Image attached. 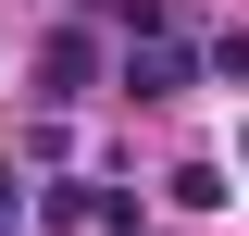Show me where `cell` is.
Segmentation results:
<instances>
[{
  "label": "cell",
  "instance_id": "6da1fadb",
  "mask_svg": "<svg viewBox=\"0 0 249 236\" xmlns=\"http://www.w3.org/2000/svg\"><path fill=\"white\" fill-rule=\"evenodd\" d=\"M112 87H124V100H187V87H199V50L162 37V25H137V37H124V62H112Z\"/></svg>",
  "mask_w": 249,
  "mask_h": 236
},
{
  "label": "cell",
  "instance_id": "7a4b0ae2",
  "mask_svg": "<svg viewBox=\"0 0 249 236\" xmlns=\"http://www.w3.org/2000/svg\"><path fill=\"white\" fill-rule=\"evenodd\" d=\"M100 87V37L88 25H50L37 37V112H62V100H88Z\"/></svg>",
  "mask_w": 249,
  "mask_h": 236
},
{
  "label": "cell",
  "instance_id": "3957f363",
  "mask_svg": "<svg viewBox=\"0 0 249 236\" xmlns=\"http://www.w3.org/2000/svg\"><path fill=\"white\" fill-rule=\"evenodd\" d=\"M162 186H175V211H224V199H237V186H224V162H175Z\"/></svg>",
  "mask_w": 249,
  "mask_h": 236
},
{
  "label": "cell",
  "instance_id": "277c9868",
  "mask_svg": "<svg viewBox=\"0 0 249 236\" xmlns=\"http://www.w3.org/2000/svg\"><path fill=\"white\" fill-rule=\"evenodd\" d=\"M88 224L100 236H137V186H88Z\"/></svg>",
  "mask_w": 249,
  "mask_h": 236
},
{
  "label": "cell",
  "instance_id": "5b68a950",
  "mask_svg": "<svg viewBox=\"0 0 249 236\" xmlns=\"http://www.w3.org/2000/svg\"><path fill=\"white\" fill-rule=\"evenodd\" d=\"M199 75H212V87H249V37H212V50H199Z\"/></svg>",
  "mask_w": 249,
  "mask_h": 236
},
{
  "label": "cell",
  "instance_id": "8992f818",
  "mask_svg": "<svg viewBox=\"0 0 249 236\" xmlns=\"http://www.w3.org/2000/svg\"><path fill=\"white\" fill-rule=\"evenodd\" d=\"M13 224H25V186H13V174H0V236H13Z\"/></svg>",
  "mask_w": 249,
  "mask_h": 236
},
{
  "label": "cell",
  "instance_id": "52a82bcc",
  "mask_svg": "<svg viewBox=\"0 0 249 236\" xmlns=\"http://www.w3.org/2000/svg\"><path fill=\"white\" fill-rule=\"evenodd\" d=\"M237 149H249V137H237Z\"/></svg>",
  "mask_w": 249,
  "mask_h": 236
}]
</instances>
